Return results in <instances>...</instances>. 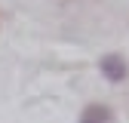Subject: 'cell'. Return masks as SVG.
<instances>
[{
  "instance_id": "obj_1",
  "label": "cell",
  "mask_w": 129,
  "mask_h": 123,
  "mask_svg": "<svg viewBox=\"0 0 129 123\" xmlns=\"http://www.w3.org/2000/svg\"><path fill=\"white\" fill-rule=\"evenodd\" d=\"M99 71H102V77L108 83H123L126 77H129V65H126V58L123 55H102V61H99Z\"/></svg>"
},
{
  "instance_id": "obj_2",
  "label": "cell",
  "mask_w": 129,
  "mask_h": 123,
  "mask_svg": "<svg viewBox=\"0 0 129 123\" xmlns=\"http://www.w3.org/2000/svg\"><path fill=\"white\" fill-rule=\"evenodd\" d=\"M114 120L117 117H114V111L108 105H89V108H83L77 123H114Z\"/></svg>"
}]
</instances>
